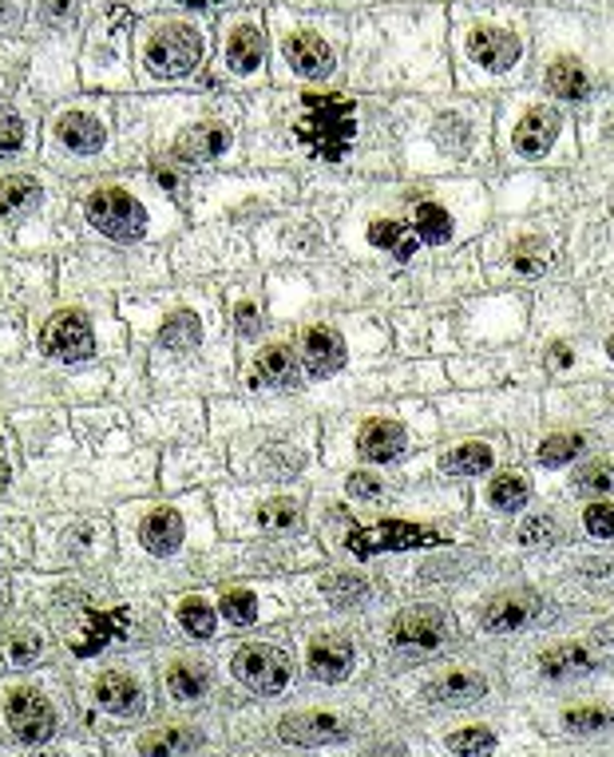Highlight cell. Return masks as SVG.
<instances>
[{
    "label": "cell",
    "mask_w": 614,
    "mask_h": 757,
    "mask_svg": "<svg viewBox=\"0 0 614 757\" xmlns=\"http://www.w3.org/2000/svg\"><path fill=\"white\" fill-rule=\"evenodd\" d=\"M440 544V532L420 524H408V520H384L377 527H361V532H349L345 548L357 555V560H373L381 551H413V548H432Z\"/></svg>",
    "instance_id": "cell-4"
},
{
    "label": "cell",
    "mask_w": 614,
    "mask_h": 757,
    "mask_svg": "<svg viewBox=\"0 0 614 757\" xmlns=\"http://www.w3.org/2000/svg\"><path fill=\"white\" fill-rule=\"evenodd\" d=\"M250 384H258V389H294L297 357L285 345H266L262 357L250 369Z\"/></svg>",
    "instance_id": "cell-21"
},
{
    "label": "cell",
    "mask_w": 614,
    "mask_h": 757,
    "mask_svg": "<svg viewBox=\"0 0 614 757\" xmlns=\"http://www.w3.org/2000/svg\"><path fill=\"white\" fill-rule=\"evenodd\" d=\"M238 333L242 338H254V333H258V309L254 306H238Z\"/></svg>",
    "instance_id": "cell-49"
},
{
    "label": "cell",
    "mask_w": 614,
    "mask_h": 757,
    "mask_svg": "<svg viewBox=\"0 0 614 757\" xmlns=\"http://www.w3.org/2000/svg\"><path fill=\"white\" fill-rule=\"evenodd\" d=\"M167 691L179 703H195V698H202L210 691V670L202 662H175L167 670Z\"/></svg>",
    "instance_id": "cell-27"
},
{
    "label": "cell",
    "mask_w": 614,
    "mask_h": 757,
    "mask_svg": "<svg viewBox=\"0 0 614 757\" xmlns=\"http://www.w3.org/2000/svg\"><path fill=\"white\" fill-rule=\"evenodd\" d=\"M582 527H587L594 539H614V504L594 500V504L582 512Z\"/></svg>",
    "instance_id": "cell-46"
},
{
    "label": "cell",
    "mask_w": 614,
    "mask_h": 757,
    "mask_svg": "<svg viewBox=\"0 0 614 757\" xmlns=\"http://www.w3.org/2000/svg\"><path fill=\"white\" fill-rule=\"evenodd\" d=\"M4 484H9V461L0 456V488H4Z\"/></svg>",
    "instance_id": "cell-53"
},
{
    "label": "cell",
    "mask_w": 614,
    "mask_h": 757,
    "mask_svg": "<svg viewBox=\"0 0 614 757\" xmlns=\"http://www.w3.org/2000/svg\"><path fill=\"white\" fill-rule=\"evenodd\" d=\"M555 539H560V524H555V516H548V512H539V516H531L519 527V544H524V548H551Z\"/></svg>",
    "instance_id": "cell-42"
},
{
    "label": "cell",
    "mask_w": 614,
    "mask_h": 757,
    "mask_svg": "<svg viewBox=\"0 0 614 757\" xmlns=\"http://www.w3.org/2000/svg\"><path fill=\"white\" fill-rule=\"evenodd\" d=\"M40 203V183L28 175H9L0 179V219H16L28 207Z\"/></svg>",
    "instance_id": "cell-29"
},
{
    "label": "cell",
    "mask_w": 614,
    "mask_h": 757,
    "mask_svg": "<svg viewBox=\"0 0 614 757\" xmlns=\"http://www.w3.org/2000/svg\"><path fill=\"white\" fill-rule=\"evenodd\" d=\"M582 449H587V437H582V432H555V437H548L539 444L536 456L543 468H567Z\"/></svg>",
    "instance_id": "cell-32"
},
{
    "label": "cell",
    "mask_w": 614,
    "mask_h": 757,
    "mask_svg": "<svg viewBox=\"0 0 614 757\" xmlns=\"http://www.w3.org/2000/svg\"><path fill=\"white\" fill-rule=\"evenodd\" d=\"M353 674V643L341 635H321L309 647V679L345 682Z\"/></svg>",
    "instance_id": "cell-12"
},
{
    "label": "cell",
    "mask_w": 614,
    "mask_h": 757,
    "mask_svg": "<svg viewBox=\"0 0 614 757\" xmlns=\"http://www.w3.org/2000/svg\"><path fill=\"white\" fill-rule=\"evenodd\" d=\"M219 607H222V619H231L238 626L254 623V615H258V603H254L250 591H226L219 599Z\"/></svg>",
    "instance_id": "cell-44"
},
{
    "label": "cell",
    "mask_w": 614,
    "mask_h": 757,
    "mask_svg": "<svg viewBox=\"0 0 614 757\" xmlns=\"http://www.w3.org/2000/svg\"><path fill=\"white\" fill-rule=\"evenodd\" d=\"M594 667H599L594 655L579 643H560V647L539 655V674H548V679H575V674H587Z\"/></svg>",
    "instance_id": "cell-22"
},
{
    "label": "cell",
    "mask_w": 614,
    "mask_h": 757,
    "mask_svg": "<svg viewBox=\"0 0 614 757\" xmlns=\"http://www.w3.org/2000/svg\"><path fill=\"white\" fill-rule=\"evenodd\" d=\"M563 725L570 734H603L614 725V713L603 710V706H575V710L563 713Z\"/></svg>",
    "instance_id": "cell-36"
},
{
    "label": "cell",
    "mask_w": 614,
    "mask_h": 757,
    "mask_svg": "<svg viewBox=\"0 0 614 757\" xmlns=\"http://www.w3.org/2000/svg\"><path fill=\"white\" fill-rule=\"evenodd\" d=\"M88 219L96 222L99 234H108L115 242H135L147 227V215H143L139 203L127 191L115 187H103L88 198Z\"/></svg>",
    "instance_id": "cell-5"
},
{
    "label": "cell",
    "mask_w": 614,
    "mask_h": 757,
    "mask_svg": "<svg viewBox=\"0 0 614 757\" xmlns=\"http://www.w3.org/2000/svg\"><path fill=\"white\" fill-rule=\"evenodd\" d=\"M492 449L488 444H480V440H472V444H461V449H452L444 461H440V468L449 476H480L492 468Z\"/></svg>",
    "instance_id": "cell-30"
},
{
    "label": "cell",
    "mask_w": 614,
    "mask_h": 757,
    "mask_svg": "<svg viewBox=\"0 0 614 757\" xmlns=\"http://www.w3.org/2000/svg\"><path fill=\"white\" fill-rule=\"evenodd\" d=\"M369 242L381 246V251H389L393 258H401V262H408V258L420 251V239L413 234V227H408V222H396V219L369 222Z\"/></svg>",
    "instance_id": "cell-24"
},
{
    "label": "cell",
    "mask_w": 614,
    "mask_h": 757,
    "mask_svg": "<svg viewBox=\"0 0 614 757\" xmlns=\"http://www.w3.org/2000/svg\"><path fill=\"white\" fill-rule=\"evenodd\" d=\"M294 132L318 159L341 163L349 155L353 139H357V99L318 96L314 91V96L302 99V120H297Z\"/></svg>",
    "instance_id": "cell-1"
},
{
    "label": "cell",
    "mask_w": 614,
    "mask_h": 757,
    "mask_svg": "<svg viewBox=\"0 0 614 757\" xmlns=\"http://www.w3.org/2000/svg\"><path fill=\"white\" fill-rule=\"evenodd\" d=\"M405 444H408V437L396 420H369L361 440H357V452H361V461H369V464H389L405 452Z\"/></svg>",
    "instance_id": "cell-18"
},
{
    "label": "cell",
    "mask_w": 614,
    "mask_h": 757,
    "mask_svg": "<svg viewBox=\"0 0 614 757\" xmlns=\"http://www.w3.org/2000/svg\"><path fill=\"white\" fill-rule=\"evenodd\" d=\"M302 353H306V365L314 377H330L345 365V341L330 326H314V330L302 333Z\"/></svg>",
    "instance_id": "cell-17"
},
{
    "label": "cell",
    "mask_w": 614,
    "mask_h": 757,
    "mask_svg": "<svg viewBox=\"0 0 614 757\" xmlns=\"http://www.w3.org/2000/svg\"><path fill=\"white\" fill-rule=\"evenodd\" d=\"M345 492L357 496V500H377V496H381V480L369 473H353L349 480H345Z\"/></svg>",
    "instance_id": "cell-48"
},
{
    "label": "cell",
    "mask_w": 614,
    "mask_h": 757,
    "mask_svg": "<svg viewBox=\"0 0 614 757\" xmlns=\"http://www.w3.org/2000/svg\"><path fill=\"white\" fill-rule=\"evenodd\" d=\"M40 350H45L48 357H56V362H84V357H91L88 318L76 314V309L56 314L45 326V333H40Z\"/></svg>",
    "instance_id": "cell-7"
},
{
    "label": "cell",
    "mask_w": 614,
    "mask_h": 757,
    "mask_svg": "<svg viewBox=\"0 0 614 757\" xmlns=\"http://www.w3.org/2000/svg\"><path fill=\"white\" fill-rule=\"evenodd\" d=\"M567 362H570V350L563 341H555V345H551V365H567Z\"/></svg>",
    "instance_id": "cell-51"
},
{
    "label": "cell",
    "mask_w": 614,
    "mask_h": 757,
    "mask_svg": "<svg viewBox=\"0 0 614 757\" xmlns=\"http://www.w3.org/2000/svg\"><path fill=\"white\" fill-rule=\"evenodd\" d=\"M594 643H599V647H614V623L599 626V631H594Z\"/></svg>",
    "instance_id": "cell-50"
},
{
    "label": "cell",
    "mask_w": 614,
    "mask_h": 757,
    "mask_svg": "<svg viewBox=\"0 0 614 757\" xmlns=\"http://www.w3.org/2000/svg\"><path fill=\"white\" fill-rule=\"evenodd\" d=\"M444 746L449 754H495V734L483 725H468V730H456Z\"/></svg>",
    "instance_id": "cell-39"
},
{
    "label": "cell",
    "mask_w": 614,
    "mask_h": 757,
    "mask_svg": "<svg viewBox=\"0 0 614 757\" xmlns=\"http://www.w3.org/2000/svg\"><path fill=\"white\" fill-rule=\"evenodd\" d=\"M548 88H551V96H560V99H587L591 96V76H587V68H582L579 60L560 56V60H551V68H548Z\"/></svg>",
    "instance_id": "cell-25"
},
{
    "label": "cell",
    "mask_w": 614,
    "mask_h": 757,
    "mask_svg": "<svg viewBox=\"0 0 614 757\" xmlns=\"http://www.w3.org/2000/svg\"><path fill=\"white\" fill-rule=\"evenodd\" d=\"M570 488L579 496H603L614 488V464H591V468H582L575 480H570Z\"/></svg>",
    "instance_id": "cell-43"
},
{
    "label": "cell",
    "mask_w": 614,
    "mask_h": 757,
    "mask_svg": "<svg viewBox=\"0 0 614 757\" xmlns=\"http://www.w3.org/2000/svg\"><path fill=\"white\" fill-rule=\"evenodd\" d=\"M449 638V619L437 607H408L393 619V643L405 650H437Z\"/></svg>",
    "instance_id": "cell-8"
},
{
    "label": "cell",
    "mask_w": 614,
    "mask_h": 757,
    "mask_svg": "<svg viewBox=\"0 0 614 757\" xmlns=\"http://www.w3.org/2000/svg\"><path fill=\"white\" fill-rule=\"evenodd\" d=\"M123 626H127V611H111V615H91L88 631H84L88 638H84V643H76V655H79V659H88V655L103 650V647H108V638H111V635H127Z\"/></svg>",
    "instance_id": "cell-31"
},
{
    "label": "cell",
    "mask_w": 614,
    "mask_h": 757,
    "mask_svg": "<svg viewBox=\"0 0 614 757\" xmlns=\"http://www.w3.org/2000/svg\"><path fill=\"white\" fill-rule=\"evenodd\" d=\"M60 139H64L72 151L88 155V151H99V147H103V127H99L96 115L67 111L64 120H60Z\"/></svg>",
    "instance_id": "cell-28"
},
{
    "label": "cell",
    "mask_w": 614,
    "mask_h": 757,
    "mask_svg": "<svg viewBox=\"0 0 614 757\" xmlns=\"http://www.w3.org/2000/svg\"><path fill=\"white\" fill-rule=\"evenodd\" d=\"M258 524H262L266 532L297 527L302 524V508H297V500H270V504L258 508Z\"/></svg>",
    "instance_id": "cell-40"
},
{
    "label": "cell",
    "mask_w": 614,
    "mask_h": 757,
    "mask_svg": "<svg viewBox=\"0 0 614 757\" xmlns=\"http://www.w3.org/2000/svg\"><path fill=\"white\" fill-rule=\"evenodd\" d=\"M234 679L242 686H250L254 694H282L290 686V655L282 647H270V643H246V647L234 655Z\"/></svg>",
    "instance_id": "cell-3"
},
{
    "label": "cell",
    "mask_w": 614,
    "mask_h": 757,
    "mask_svg": "<svg viewBox=\"0 0 614 757\" xmlns=\"http://www.w3.org/2000/svg\"><path fill=\"white\" fill-rule=\"evenodd\" d=\"M96 703L111 713H135L139 710V686H135V679H127L123 670H108V674L96 682Z\"/></svg>",
    "instance_id": "cell-23"
},
{
    "label": "cell",
    "mask_w": 614,
    "mask_h": 757,
    "mask_svg": "<svg viewBox=\"0 0 614 757\" xmlns=\"http://www.w3.org/2000/svg\"><path fill=\"white\" fill-rule=\"evenodd\" d=\"M36 655H40V635H36V631H16V635L9 638V659L16 662V667H28Z\"/></svg>",
    "instance_id": "cell-47"
},
{
    "label": "cell",
    "mask_w": 614,
    "mask_h": 757,
    "mask_svg": "<svg viewBox=\"0 0 614 757\" xmlns=\"http://www.w3.org/2000/svg\"><path fill=\"white\" fill-rule=\"evenodd\" d=\"M483 694H488V679L472 674V670H452V674L425 686V698L437 706H472L480 703Z\"/></svg>",
    "instance_id": "cell-16"
},
{
    "label": "cell",
    "mask_w": 614,
    "mask_h": 757,
    "mask_svg": "<svg viewBox=\"0 0 614 757\" xmlns=\"http://www.w3.org/2000/svg\"><path fill=\"white\" fill-rule=\"evenodd\" d=\"M262 56H266V40H262V28L254 21H242L234 24V33L226 36V64L231 72L238 76H250L262 68Z\"/></svg>",
    "instance_id": "cell-19"
},
{
    "label": "cell",
    "mask_w": 614,
    "mask_h": 757,
    "mask_svg": "<svg viewBox=\"0 0 614 757\" xmlns=\"http://www.w3.org/2000/svg\"><path fill=\"white\" fill-rule=\"evenodd\" d=\"M488 500H492V508H500V512H519V508H527V500H531V488H527L524 476L504 473L488 484Z\"/></svg>",
    "instance_id": "cell-33"
},
{
    "label": "cell",
    "mask_w": 614,
    "mask_h": 757,
    "mask_svg": "<svg viewBox=\"0 0 614 757\" xmlns=\"http://www.w3.org/2000/svg\"><path fill=\"white\" fill-rule=\"evenodd\" d=\"M413 234L420 239V246H444L452 239V215L440 203H420L413 210Z\"/></svg>",
    "instance_id": "cell-26"
},
{
    "label": "cell",
    "mask_w": 614,
    "mask_h": 757,
    "mask_svg": "<svg viewBox=\"0 0 614 757\" xmlns=\"http://www.w3.org/2000/svg\"><path fill=\"white\" fill-rule=\"evenodd\" d=\"M606 353H611V362H614V338H611V341H606Z\"/></svg>",
    "instance_id": "cell-54"
},
{
    "label": "cell",
    "mask_w": 614,
    "mask_h": 757,
    "mask_svg": "<svg viewBox=\"0 0 614 757\" xmlns=\"http://www.w3.org/2000/svg\"><path fill=\"white\" fill-rule=\"evenodd\" d=\"M536 619H539V599H531V595H495L480 611V626L488 635H512V631L536 623Z\"/></svg>",
    "instance_id": "cell-9"
},
{
    "label": "cell",
    "mask_w": 614,
    "mask_h": 757,
    "mask_svg": "<svg viewBox=\"0 0 614 757\" xmlns=\"http://www.w3.org/2000/svg\"><path fill=\"white\" fill-rule=\"evenodd\" d=\"M321 591H326V599L337 607H357L369 599V583L361 579V575H349V571H337V575H330V579L321 583Z\"/></svg>",
    "instance_id": "cell-35"
},
{
    "label": "cell",
    "mask_w": 614,
    "mask_h": 757,
    "mask_svg": "<svg viewBox=\"0 0 614 757\" xmlns=\"http://www.w3.org/2000/svg\"><path fill=\"white\" fill-rule=\"evenodd\" d=\"M139 539L151 555H171L183 544V516H179L175 508H155L151 516H143Z\"/></svg>",
    "instance_id": "cell-20"
},
{
    "label": "cell",
    "mask_w": 614,
    "mask_h": 757,
    "mask_svg": "<svg viewBox=\"0 0 614 757\" xmlns=\"http://www.w3.org/2000/svg\"><path fill=\"white\" fill-rule=\"evenodd\" d=\"M0 603H4V587H0Z\"/></svg>",
    "instance_id": "cell-55"
},
{
    "label": "cell",
    "mask_w": 614,
    "mask_h": 757,
    "mask_svg": "<svg viewBox=\"0 0 614 757\" xmlns=\"http://www.w3.org/2000/svg\"><path fill=\"white\" fill-rule=\"evenodd\" d=\"M198 60H202V40L187 24H163L143 48V64L151 68V76L159 80L187 76L198 68Z\"/></svg>",
    "instance_id": "cell-2"
},
{
    "label": "cell",
    "mask_w": 614,
    "mask_h": 757,
    "mask_svg": "<svg viewBox=\"0 0 614 757\" xmlns=\"http://www.w3.org/2000/svg\"><path fill=\"white\" fill-rule=\"evenodd\" d=\"M285 60L294 64L297 76L326 80L333 72V52L318 33H294L285 40Z\"/></svg>",
    "instance_id": "cell-14"
},
{
    "label": "cell",
    "mask_w": 614,
    "mask_h": 757,
    "mask_svg": "<svg viewBox=\"0 0 614 757\" xmlns=\"http://www.w3.org/2000/svg\"><path fill=\"white\" fill-rule=\"evenodd\" d=\"M4 718H9V730L21 737L24 746H40L56 734V710L48 706L45 694L36 691H12L9 703H4Z\"/></svg>",
    "instance_id": "cell-6"
},
{
    "label": "cell",
    "mask_w": 614,
    "mask_h": 757,
    "mask_svg": "<svg viewBox=\"0 0 614 757\" xmlns=\"http://www.w3.org/2000/svg\"><path fill=\"white\" fill-rule=\"evenodd\" d=\"M282 742H294V746H326V742H341L349 734L345 718L337 713H294L278 725Z\"/></svg>",
    "instance_id": "cell-11"
},
{
    "label": "cell",
    "mask_w": 614,
    "mask_h": 757,
    "mask_svg": "<svg viewBox=\"0 0 614 757\" xmlns=\"http://www.w3.org/2000/svg\"><path fill=\"white\" fill-rule=\"evenodd\" d=\"M468 52H472L476 64L500 76V72H512V68H516L524 45H519V36L507 33V28H476L472 40H468Z\"/></svg>",
    "instance_id": "cell-10"
},
{
    "label": "cell",
    "mask_w": 614,
    "mask_h": 757,
    "mask_svg": "<svg viewBox=\"0 0 614 757\" xmlns=\"http://www.w3.org/2000/svg\"><path fill=\"white\" fill-rule=\"evenodd\" d=\"M560 127H563L560 111L531 108L524 120H519V127H516V135H512V143H516V151L524 155V159H539V155L551 151V143H555Z\"/></svg>",
    "instance_id": "cell-13"
},
{
    "label": "cell",
    "mask_w": 614,
    "mask_h": 757,
    "mask_svg": "<svg viewBox=\"0 0 614 757\" xmlns=\"http://www.w3.org/2000/svg\"><path fill=\"white\" fill-rule=\"evenodd\" d=\"M191 749H198V734H191V730H163L159 737H151V742H143V754H191Z\"/></svg>",
    "instance_id": "cell-41"
},
{
    "label": "cell",
    "mask_w": 614,
    "mask_h": 757,
    "mask_svg": "<svg viewBox=\"0 0 614 757\" xmlns=\"http://www.w3.org/2000/svg\"><path fill=\"white\" fill-rule=\"evenodd\" d=\"M24 139H28V132H24L21 115L9 108H0V155H16L24 147Z\"/></svg>",
    "instance_id": "cell-45"
},
{
    "label": "cell",
    "mask_w": 614,
    "mask_h": 757,
    "mask_svg": "<svg viewBox=\"0 0 614 757\" xmlns=\"http://www.w3.org/2000/svg\"><path fill=\"white\" fill-rule=\"evenodd\" d=\"M179 626H183L191 638H210L214 635V626H219V615H214V607H210L207 599L191 595V599L179 603Z\"/></svg>",
    "instance_id": "cell-34"
},
{
    "label": "cell",
    "mask_w": 614,
    "mask_h": 757,
    "mask_svg": "<svg viewBox=\"0 0 614 757\" xmlns=\"http://www.w3.org/2000/svg\"><path fill=\"white\" fill-rule=\"evenodd\" d=\"M179 4H191V9H207V4H219V0H179Z\"/></svg>",
    "instance_id": "cell-52"
},
{
    "label": "cell",
    "mask_w": 614,
    "mask_h": 757,
    "mask_svg": "<svg viewBox=\"0 0 614 757\" xmlns=\"http://www.w3.org/2000/svg\"><path fill=\"white\" fill-rule=\"evenodd\" d=\"M198 338H202V326H198L195 314H175V318L159 330V341H163L167 350H191Z\"/></svg>",
    "instance_id": "cell-38"
},
{
    "label": "cell",
    "mask_w": 614,
    "mask_h": 757,
    "mask_svg": "<svg viewBox=\"0 0 614 757\" xmlns=\"http://www.w3.org/2000/svg\"><path fill=\"white\" fill-rule=\"evenodd\" d=\"M512 266H516V270H519L524 278H539V274H543V270L551 266L548 246H543L539 239L516 242V246H512Z\"/></svg>",
    "instance_id": "cell-37"
},
{
    "label": "cell",
    "mask_w": 614,
    "mask_h": 757,
    "mask_svg": "<svg viewBox=\"0 0 614 757\" xmlns=\"http://www.w3.org/2000/svg\"><path fill=\"white\" fill-rule=\"evenodd\" d=\"M226 147H231V132L222 123H195V127L179 135L175 159H183V163H214Z\"/></svg>",
    "instance_id": "cell-15"
}]
</instances>
